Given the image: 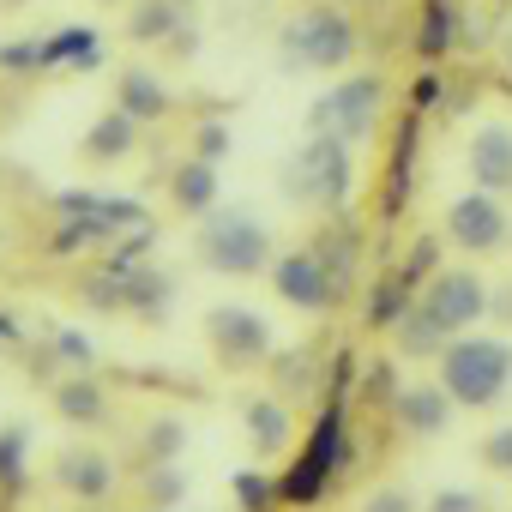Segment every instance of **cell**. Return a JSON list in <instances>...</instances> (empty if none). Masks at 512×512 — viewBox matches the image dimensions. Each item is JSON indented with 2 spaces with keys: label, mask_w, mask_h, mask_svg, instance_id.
<instances>
[{
  "label": "cell",
  "mask_w": 512,
  "mask_h": 512,
  "mask_svg": "<svg viewBox=\"0 0 512 512\" xmlns=\"http://www.w3.org/2000/svg\"><path fill=\"white\" fill-rule=\"evenodd\" d=\"M55 404H61V416H73V422H103V392H97L91 380L61 386V392H55Z\"/></svg>",
  "instance_id": "ac0fdd59"
},
{
  "label": "cell",
  "mask_w": 512,
  "mask_h": 512,
  "mask_svg": "<svg viewBox=\"0 0 512 512\" xmlns=\"http://www.w3.org/2000/svg\"><path fill=\"white\" fill-rule=\"evenodd\" d=\"M247 434H253V446H260V452H278V446L290 440V410L272 404V398L247 404Z\"/></svg>",
  "instance_id": "4fadbf2b"
},
{
  "label": "cell",
  "mask_w": 512,
  "mask_h": 512,
  "mask_svg": "<svg viewBox=\"0 0 512 512\" xmlns=\"http://www.w3.org/2000/svg\"><path fill=\"white\" fill-rule=\"evenodd\" d=\"M211 193H217V175H211V163H187V169L175 175V199H181L187 211H205V205H211Z\"/></svg>",
  "instance_id": "e0dca14e"
},
{
  "label": "cell",
  "mask_w": 512,
  "mask_h": 512,
  "mask_svg": "<svg viewBox=\"0 0 512 512\" xmlns=\"http://www.w3.org/2000/svg\"><path fill=\"white\" fill-rule=\"evenodd\" d=\"M121 109H127L133 121H151V115L169 109V97L151 85V73H127V79H121Z\"/></svg>",
  "instance_id": "9a60e30c"
},
{
  "label": "cell",
  "mask_w": 512,
  "mask_h": 512,
  "mask_svg": "<svg viewBox=\"0 0 512 512\" xmlns=\"http://www.w3.org/2000/svg\"><path fill=\"white\" fill-rule=\"evenodd\" d=\"M211 338H217V350H229V356H260V350L272 344V332L253 320L247 308H217V314H211Z\"/></svg>",
  "instance_id": "30bf717a"
},
{
  "label": "cell",
  "mask_w": 512,
  "mask_h": 512,
  "mask_svg": "<svg viewBox=\"0 0 512 512\" xmlns=\"http://www.w3.org/2000/svg\"><path fill=\"white\" fill-rule=\"evenodd\" d=\"M380 97H386V85L374 79V73H356V79H344V85H332L320 103H314V133H326V139H362L368 127H374V115H380Z\"/></svg>",
  "instance_id": "3957f363"
},
{
  "label": "cell",
  "mask_w": 512,
  "mask_h": 512,
  "mask_svg": "<svg viewBox=\"0 0 512 512\" xmlns=\"http://www.w3.org/2000/svg\"><path fill=\"white\" fill-rule=\"evenodd\" d=\"M61 482H67L73 494H85V500H103L109 482H115V470H109V458H97V452H67V458H61Z\"/></svg>",
  "instance_id": "7c38bea8"
},
{
  "label": "cell",
  "mask_w": 512,
  "mask_h": 512,
  "mask_svg": "<svg viewBox=\"0 0 512 512\" xmlns=\"http://www.w3.org/2000/svg\"><path fill=\"white\" fill-rule=\"evenodd\" d=\"M290 193H296V199L338 205V199L350 193V151H344V139L314 133V139H308V151L290 163Z\"/></svg>",
  "instance_id": "8992f818"
},
{
  "label": "cell",
  "mask_w": 512,
  "mask_h": 512,
  "mask_svg": "<svg viewBox=\"0 0 512 512\" xmlns=\"http://www.w3.org/2000/svg\"><path fill=\"white\" fill-rule=\"evenodd\" d=\"M482 464H488V470H512V428H494V434L482 440Z\"/></svg>",
  "instance_id": "ffe728a7"
},
{
  "label": "cell",
  "mask_w": 512,
  "mask_h": 512,
  "mask_svg": "<svg viewBox=\"0 0 512 512\" xmlns=\"http://www.w3.org/2000/svg\"><path fill=\"white\" fill-rule=\"evenodd\" d=\"M133 127H139V121H133L127 109H115V115L97 121V133L85 139V151H91V157H121V151L133 145Z\"/></svg>",
  "instance_id": "2e32d148"
},
{
  "label": "cell",
  "mask_w": 512,
  "mask_h": 512,
  "mask_svg": "<svg viewBox=\"0 0 512 512\" xmlns=\"http://www.w3.org/2000/svg\"><path fill=\"white\" fill-rule=\"evenodd\" d=\"M428 512H482V494H470V488H440V494L428 500Z\"/></svg>",
  "instance_id": "d6986e66"
},
{
  "label": "cell",
  "mask_w": 512,
  "mask_h": 512,
  "mask_svg": "<svg viewBox=\"0 0 512 512\" xmlns=\"http://www.w3.org/2000/svg\"><path fill=\"white\" fill-rule=\"evenodd\" d=\"M446 235H452L464 253H488V247H500V241H506V211H500V199H494V193H470V199H458V205L446 211Z\"/></svg>",
  "instance_id": "52a82bcc"
},
{
  "label": "cell",
  "mask_w": 512,
  "mask_h": 512,
  "mask_svg": "<svg viewBox=\"0 0 512 512\" xmlns=\"http://www.w3.org/2000/svg\"><path fill=\"white\" fill-rule=\"evenodd\" d=\"M223 145H229V133H223V127H205V133H199V151H205V157H217Z\"/></svg>",
  "instance_id": "cb8c5ba5"
},
{
  "label": "cell",
  "mask_w": 512,
  "mask_h": 512,
  "mask_svg": "<svg viewBox=\"0 0 512 512\" xmlns=\"http://www.w3.org/2000/svg\"><path fill=\"white\" fill-rule=\"evenodd\" d=\"M362 512H416V500H410L404 488H380V494H374Z\"/></svg>",
  "instance_id": "44dd1931"
},
{
  "label": "cell",
  "mask_w": 512,
  "mask_h": 512,
  "mask_svg": "<svg viewBox=\"0 0 512 512\" xmlns=\"http://www.w3.org/2000/svg\"><path fill=\"white\" fill-rule=\"evenodd\" d=\"M512 380V350L500 338H452L440 350V386L452 392V404H494Z\"/></svg>",
  "instance_id": "6da1fadb"
},
{
  "label": "cell",
  "mask_w": 512,
  "mask_h": 512,
  "mask_svg": "<svg viewBox=\"0 0 512 512\" xmlns=\"http://www.w3.org/2000/svg\"><path fill=\"white\" fill-rule=\"evenodd\" d=\"M181 25V7H175V0H139V7H133V37L139 43H157V37H169Z\"/></svg>",
  "instance_id": "5bb4252c"
},
{
  "label": "cell",
  "mask_w": 512,
  "mask_h": 512,
  "mask_svg": "<svg viewBox=\"0 0 512 512\" xmlns=\"http://www.w3.org/2000/svg\"><path fill=\"white\" fill-rule=\"evenodd\" d=\"M416 308L434 320V332H440V338H458L464 326H476V320H482V308H488V284H482V272L452 266V272H440V278L428 284V296H422Z\"/></svg>",
  "instance_id": "5b68a950"
},
{
  "label": "cell",
  "mask_w": 512,
  "mask_h": 512,
  "mask_svg": "<svg viewBox=\"0 0 512 512\" xmlns=\"http://www.w3.org/2000/svg\"><path fill=\"white\" fill-rule=\"evenodd\" d=\"M506 67H512V31H506Z\"/></svg>",
  "instance_id": "d4e9b609"
},
{
  "label": "cell",
  "mask_w": 512,
  "mask_h": 512,
  "mask_svg": "<svg viewBox=\"0 0 512 512\" xmlns=\"http://www.w3.org/2000/svg\"><path fill=\"white\" fill-rule=\"evenodd\" d=\"M278 296L296 302V308H326L338 296V284L326 278V260L320 253H290V260H278Z\"/></svg>",
  "instance_id": "ba28073f"
},
{
  "label": "cell",
  "mask_w": 512,
  "mask_h": 512,
  "mask_svg": "<svg viewBox=\"0 0 512 512\" xmlns=\"http://www.w3.org/2000/svg\"><path fill=\"white\" fill-rule=\"evenodd\" d=\"M284 49L302 61V67H344L350 55H356V25L344 19V13H332V7H314V13H302V19H290V31H284Z\"/></svg>",
  "instance_id": "277c9868"
},
{
  "label": "cell",
  "mask_w": 512,
  "mask_h": 512,
  "mask_svg": "<svg viewBox=\"0 0 512 512\" xmlns=\"http://www.w3.org/2000/svg\"><path fill=\"white\" fill-rule=\"evenodd\" d=\"M446 410H452V392L446 386H404L398 392V416L416 434H440L446 428Z\"/></svg>",
  "instance_id": "8fae6325"
},
{
  "label": "cell",
  "mask_w": 512,
  "mask_h": 512,
  "mask_svg": "<svg viewBox=\"0 0 512 512\" xmlns=\"http://www.w3.org/2000/svg\"><path fill=\"white\" fill-rule=\"evenodd\" d=\"M235 494H241V506H247V512H260V506H266V494H272V488H266V482H260V476H235Z\"/></svg>",
  "instance_id": "7402d4cb"
},
{
  "label": "cell",
  "mask_w": 512,
  "mask_h": 512,
  "mask_svg": "<svg viewBox=\"0 0 512 512\" xmlns=\"http://www.w3.org/2000/svg\"><path fill=\"white\" fill-rule=\"evenodd\" d=\"M0 476H19V440H0Z\"/></svg>",
  "instance_id": "603a6c76"
},
{
  "label": "cell",
  "mask_w": 512,
  "mask_h": 512,
  "mask_svg": "<svg viewBox=\"0 0 512 512\" xmlns=\"http://www.w3.org/2000/svg\"><path fill=\"white\" fill-rule=\"evenodd\" d=\"M470 181L482 193H506L512 187V127H482L470 139Z\"/></svg>",
  "instance_id": "9c48e42d"
},
{
  "label": "cell",
  "mask_w": 512,
  "mask_h": 512,
  "mask_svg": "<svg viewBox=\"0 0 512 512\" xmlns=\"http://www.w3.org/2000/svg\"><path fill=\"white\" fill-rule=\"evenodd\" d=\"M199 253H205V266L211 272H229V278H253V272H266L272 260V241L266 229L253 223L247 211H223L199 229Z\"/></svg>",
  "instance_id": "7a4b0ae2"
}]
</instances>
